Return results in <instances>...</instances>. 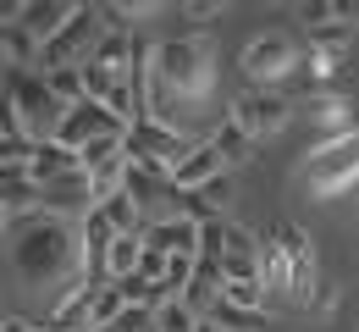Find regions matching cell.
<instances>
[{"label":"cell","mask_w":359,"mask_h":332,"mask_svg":"<svg viewBox=\"0 0 359 332\" xmlns=\"http://www.w3.org/2000/svg\"><path fill=\"white\" fill-rule=\"evenodd\" d=\"M138 255H144V238H116V244H111V255H105V277H111V283H128V277H133L138 272Z\"/></svg>","instance_id":"2e32d148"},{"label":"cell","mask_w":359,"mask_h":332,"mask_svg":"<svg viewBox=\"0 0 359 332\" xmlns=\"http://www.w3.org/2000/svg\"><path fill=\"white\" fill-rule=\"evenodd\" d=\"M155 72H161V84L182 100V111L194 117L205 100L216 95V72H222V45H216V34H199V28H172L166 39H155ZM199 128V122H194ZM199 139H210L205 128H199Z\"/></svg>","instance_id":"6da1fadb"},{"label":"cell","mask_w":359,"mask_h":332,"mask_svg":"<svg viewBox=\"0 0 359 332\" xmlns=\"http://www.w3.org/2000/svg\"><path fill=\"white\" fill-rule=\"evenodd\" d=\"M222 17H226V0H188L177 22H182V28H199V34H210Z\"/></svg>","instance_id":"d6986e66"},{"label":"cell","mask_w":359,"mask_h":332,"mask_svg":"<svg viewBox=\"0 0 359 332\" xmlns=\"http://www.w3.org/2000/svg\"><path fill=\"white\" fill-rule=\"evenodd\" d=\"M194 144H205V139H188V133H172V128H161V122H149V117H133V122H128L122 150H128V161H133V166H161V172H177L182 155H188Z\"/></svg>","instance_id":"8992f818"},{"label":"cell","mask_w":359,"mask_h":332,"mask_svg":"<svg viewBox=\"0 0 359 332\" xmlns=\"http://www.w3.org/2000/svg\"><path fill=\"white\" fill-rule=\"evenodd\" d=\"M100 139H128V122H122L116 111L94 105V100L72 105V111L61 117V128H55V144H61V150H72V155H83V150L100 144Z\"/></svg>","instance_id":"ba28073f"},{"label":"cell","mask_w":359,"mask_h":332,"mask_svg":"<svg viewBox=\"0 0 359 332\" xmlns=\"http://www.w3.org/2000/svg\"><path fill=\"white\" fill-rule=\"evenodd\" d=\"M226 117L255 144H266V139H276V133H287V122L299 117V100H287L282 89H243V95L232 100Z\"/></svg>","instance_id":"5b68a950"},{"label":"cell","mask_w":359,"mask_h":332,"mask_svg":"<svg viewBox=\"0 0 359 332\" xmlns=\"http://www.w3.org/2000/svg\"><path fill=\"white\" fill-rule=\"evenodd\" d=\"M337 305H343V288L320 277V288H315V299H310V316H320V321H332V316H337Z\"/></svg>","instance_id":"7402d4cb"},{"label":"cell","mask_w":359,"mask_h":332,"mask_svg":"<svg viewBox=\"0 0 359 332\" xmlns=\"http://www.w3.org/2000/svg\"><path fill=\"white\" fill-rule=\"evenodd\" d=\"M276 238H282V249H287V260H293V310H310L315 288H320V249H315V238L304 233L299 222H282Z\"/></svg>","instance_id":"30bf717a"},{"label":"cell","mask_w":359,"mask_h":332,"mask_svg":"<svg viewBox=\"0 0 359 332\" xmlns=\"http://www.w3.org/2000/svg\"><path fill=\"white\" fill-rule=\"evenodd\" d=\"M332 22H343V17H337V0H299V28H304V34L332 28Z\"/></svg>","instance_id":"ffe728a7"},{"label":"cell","mask_w":359,"mask_h":332,"mask_svg":"<svg viewBox=\"0 0 359 332\" xmlns=\"http://www.w3.org/2000/svg\"><path fill=\"white\" fill-rule=\"evenodd\" d=\"M122 310H128V299H122V288H116V283H105L100 293H94V305H89V332L111 327V321H116Z\"/></svg>","instance_id":"ac0fdd59"},{"label":"cell","mask_w":359,"mask_h":332,"mask_svg":"<svg viewBox=\"0 0 359 332\" xmlns=\"http://www.w3.org/2000/svg\"><path fill=\"white\" fill-rule=\"evenodd\" d=\"M210 144H216V155H222L226 166H243V161H255V150H260V144L249 139V133H243V128H238L232 117H222V122H216Z\"/></svg>","instance_id":"9a60e30c"},{"label":"cell","mask_w":359,"mask_h":332,"mask_svg":"<svg viewBox=\"0 0 359 332\" xmlns=\"http://www.w3.org/2000/svg\"><path fill=\"white\" fill-rule=\"evenodd\" d=\"M222 172H232V166L216 155V144L205 139V144H194V150L182 155V166L172 172V183H177V194H199L210 178H222Z\"/></svg>","instance_id":"4fadbf2b"},{"label":"cell","mask_w":359,"mask_h":332,"mask_svg":"<svg viewBox=\"0 0 359 332\" xmlns=\"http://www.w3.org/2000/svg\"><path fill=\"white\" fill-rule=\"evenodd\" d=\"M50 95L61 100V105H83L89 100V89H83V67H55V72H45Z\"/></svg>","instance_id":"e0dca14e"},{"label":"cell","mask_w":359,"mask_h":332,"mask_svg":"<svg viewBox=\"0 0 359 332\" xmlns=\"http://www.w3.org/2000/svg\"><path fill=\"white\" fill-rule=\"evenodd\" d=\"M78 11H83L78 0H34V6H22V28H28L39 45H50V39L78 17Z\"/></svg>","instance_id":"5bb4252c"},{"label":"cell","mask_w":359,"mask_h":332,"mask_svg":"<svg viewBox=\"0 0 359 332\" xmlns=\"http://www.w3.org/2000/svg\"><path fill=\"white\" fill-rule=\"evenodd\" d=\"M0 34H6V11H0Z\"/></svg>","instance_id":"4316f807"},{"label":"cell","mask_w":359,"mask_h":332,"mask_svg":"<svg viewBox=\"0 0 359 332\" xmlns=\"http://www.w3.org/2000/svg\"><path fill=\"white\" fill-rule=\"evenodd\" d=\"M238 67H243V78L255 84V89H282L299 67H304V45H299V34H287V28H255L243 50H238Z\"/></svg>","instance_id":"3957f363"},{"label":"cell","mask_w":359,"mask_h":332,"mask_svg":"<svg viewBox=\"0 0 359 332\" xmlns=\"http://www.w3.org/2000/svg\"><path fill=\"white\" fill-rule=\"evenodd\" d=\"M100 39H105L100 6H83V11H78V17H72V22H67V28L45 45V67H39V72H55V67H83Z\"/></svg>","instance_id":"9c48e42d"},{"label":"cell","mask_w":359,"mask_h":332,"mask_svg":"<svg viewBox=\"0 0 359 332\" xmlns=\"http://www.w3.org/2000/svg\"><path fill=\"white\" fill-rule=\"evenodd\" d=\"M304 122H310L315 144L310 150H320V144H337L348 139V133H359V105L348 89H310V100H304Z\"/></svg>","instance_id":"52a82bcc"},{"label":"cell","mask_w":359,"mask_h":332,"mask_svg":"<svg viewBox=\"0 0 359 332\" xmlns=\"http://www.w3.org/2000/svg\"><path fill=\"white\" fill-rule=\"evenodd\" d=\"M6 238H11V260H17L22 283H34V288H55L61 277L83 272V244H78V227H72V222L39 216V222L11 227Z\"/></svg>","instance_id":"7a4b0ae2"},{"label":"cell","mask_w":359,"mask_h":332,"mask_svg":"<svg viewBox=\"0 0 359 332\" xmlns=\"http://www.w3.org/2000/svg\"><path fill=\"white\" fill-rule=\"evenodd\" d=\"M299 172H304V194L310 199H337V194L359 189V133L310 150Z\"/></svg>","instance_id":"277c9868"},{"label":"cell","mask_w":359,"mask_h":332,"mask_svg":"<svg viewBox=\"0 0 359 332\" xmlns=\"http://www.w3.org/2000/svg\"><path fill=\"white\" fill-rule=\"evenodd\" d=\"M6 321H11V316H6V310H0V332H6Z\"/></svg>","instance_id":"d4e9b609"},{"label":"cell","mask_w":359,"mask_h":332,"mask_svg":"<svg viewBox=\"0 0 359 332\" xmlns=\"http://www.w3.org/2000/svg\"><path fill=\"white\" fill-rule=\"evenodd\" d=\"M128 150H122V139H100V144H89L78 161H83V172H100V166H111V161H122Z\"/></svg>","instance_id":"44dd1931"},{"label":"cell","mask_w":359,"mask_h":332,"mask_svg":"<svg viewBox=\"0 0 359 332\" xmlns=\"http://www.w3.org/2000/svg\"><path fill=\"white\" fill-rule=\"evenodd\" d=\"M0 67H6V55H0Z\"/></svg>","instance_id":"83f0119b"},{"label":"cell","mask_w":359,"mask_h":332,"mask_svg":"<svg viewBox=\"0 0 359 332\" xmlns=\"http://www.w3.org/2000/svg\"><path fill=\"white\" fill-rule=\"evenodd\" d=\"M0 161H6V155H0Z\"/></svg>","instance_id":"f1b7e54d"},{"label":"cell","mask_w":359,"mask_h":332,"mask_svg":"<svg viewBox=\"0 0 359 332\" xmlns=\"http://www.w3.org/2000/svg\"><path fill=\"white\" fill-rule=\"evenodd\" d=\"M6 332H45V321H28V316H11Z\"/></svg>","instance_id":"603a6c76"},{"label":"cell","mask_w":359,"mask_h":332,"mask_svg":"<svg viewBox=\"0 0 359 332\" xmlns=\"http://www.w3.org/2000/svg\"><path fill=\"white\" fill-rule=\"evenodd\" d=\"M199 238H205V222H194V216H172V222L144 227V244H149V249H161V255H172V260H194V266H199Z\"/></svg>","instance_id":"8fae6325"},{"label":"cell","mask_w":359,"mask_h":332,"mask_svg":"<svg viewBox=\"0 0 359 332\" xmlns=\"http://www.w3.org/2000/svg\"><path fill=\"white\" fill-rule=\"evenodd\" d=\"M260 283H266V299H276V305L293 310V260H287V249H282L276 227L260 233Z\"/></svg>","instance_id":"7c38bea8"},{"label":"cell","mask_w":359,"mask_h":332,"mask_svg":"<svg viewBox=\"0 0 359 332\" xmlns=\"http://www.w3.org/2000/svg\"><path fill=\"white\" fill-rule=\"evenodd\" d=\"M194 332H226V327L216 321V316H199V321H194Z\"/></svg>","instance_id":"cb8c5ba5"},{"label":"cell","mask_w":359,"mask_h":332,"mask_svg":"<svg viewBox=\"0 0 359 332\" xmlns=\"http://www.w3.org/2000/svg\"><path fill=\"white\" fill-rule=\"evenodd\" d=\"M0 233H6V211H0Z\"/></svg>","instance_id":"484cf974"}]
</instances>
